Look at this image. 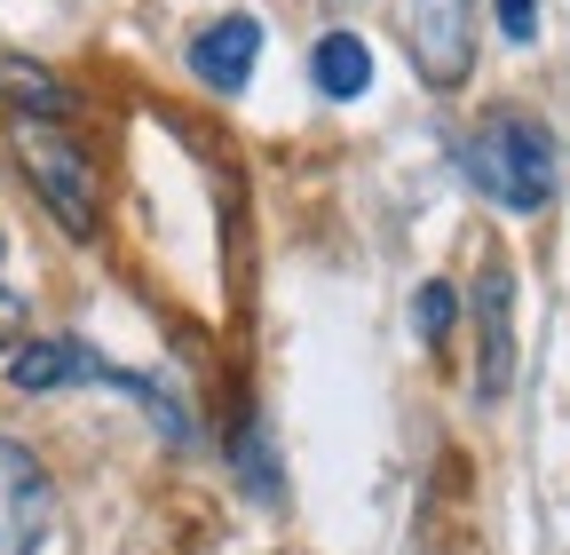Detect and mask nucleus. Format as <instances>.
Segmentation results:
<instances>
[{"mask_svg":"<svg viewBox=\"0 0 570 555\" xmlns=\"http://www.w3.org/2000/svg\"><path fill=\"white\" fill-rule=\"evenodd\" d=\"M460 167H468V183L491 206H508V215H539V206L554 198V175H562L554 135L539 119H515V111L483 119L468 144H460Z\"/></svg>","mask_w":570,"mask_h":555,"instance_id":"obj_1","label":"nucleus"},{"mask_svg":"<svg viewBox=\"0 0 570 555\" xmlns=\"http://www.w3.org/2000/svg\"><path fill=\"white\" fill-rule=\"evenodd\" d=\"M9 144H17V167L24 183L40 191V206L71 231V238H96L104 223V191H96V159L71 144V127L63 119H9Z\"/></svg>","mask_w":570,"mask_h":555,"instance_id":"obj_2","label":"nucleus"},{"mask_svg":"<svg viewBox=\"0 0 570 555\" xmlns=\"http://www.w3.org/2000/svg\"><path fill=\"white\" fill-rule=\"evenodd\" d=\"M404 48L428 88H460L475 64V0H404Z\"/></svg>","mask_w":570,"mask_h":555,"instance_id":"obj_3","label":"nucleus"},{"mask_svg":"<svg viewBox=\"0 0 570 555\" xmlns=\"http://www.w3.org/2000/svg\"><path fill=\"white\" fill-rule=\"evenodd\" d=\"M515 381V278L508 262L475 270V397H508Z\"/></svg>","mask_w":570,"mask_h":555,"instance_id":"obj_4","label":"nucleus"},{"mask_svg":"<svg viewBox=\"0 0 570 555\" xmlns=\"http://www.w3.org/2000/svg\"><path fill=\"white\" fill-rule=\"evenodd\" d=\"M48 468L17 445V437H0V555H32L48 539Z\"/></svg>","mask_w":570,"mask_h":555,"instance_id":"obj_5","label":"nucleus"},{"mask_svg":"<svg viewBox=\"0 0 570 555\" xmlns=\"http://www.w3.org/2000/svg\"><path fill=\"white\" fill-rule=\"evenodd\" d=\"M254 64H262V17H223V25H206L190 40V72L206 88H223V96H238L254 80Z\"/></svg>","mask_w":570,"mask_h":555,"instance_id":"obj_6","label":"nucleus"},{"mask_svg":"<svg viewBox=\"0 0 570 555\" xmlns=\"http://www.w3.org/2000/svg\"><path fill=\"white\" fill-rule=\"evenodd\" d=\"M309 72H317V88L333 96V104H356L373 88V48L356 40V32H325L317 48H309Z\"/></svg>","mask_w":570,"mask_h":555,"instance_id":"obj_7","label":"nucleus"},{"mask_svg":"<svg viewBox=\"0 0 570 555\" xmlns=\"http://www.w3.org/2000/svg\"><path fill=\"white\" fill-rule=\"evenodd\" d=\"M80 373H104L80 341H32V350H17V366H9V381L17 389H32V397H48V389H63V381H80Z\"/></svg>","mask_w":570,"mask_h":555,"instance_id":"obj_8","label":"nucleus"},{"mask_svg":"<svg viewBox=\"0 0 570 555\" xmlns=\"http://www.w3.org/2000/svg\"><path fill=\"white\" fill-rule=\"evenodd\" d=\"M0 96H17V111L24 119H56L71 96H63V80L56 72H40L32 56H0Z\"/></svg>","mask_w":570,"mask_h":555,"instance_id":"obj_9","label":"nucleus"},{"mask_svg":"<svg viewBox=\"0 0 570 555\" xmlns=\"http://www.w3.org/2000/svg\"><path fill=\"white\" fill-rule=\"evenodd\" d=\"M104 381H111L119 397H135L142 412H151V421H159V437H167V445H190V412H183V405H175V397H167V389H159L151 373H104Z\"/></svg>","mask_w":570,"mask_h":555,"instance_id":"obj_10","label":"nucleus"},{"mask_svg":"<svg viewBox=\"0 0 570 555\" xmlns=\"http://www.w3.org/2000/svg\"><path fill=\"white\" fill-rule=\"evenodd\" d=\"M452 318H460V294L444 286V278H428V286L412 294V333H420V341H444Z\"/></svg>","mask_w":570,"mask_h":555,"instance_id":"obj_11","label":"nucleus"},{"mask_svg":"<svg viewBox=\"0 0 570 555\" xmlns=\"http://www.w3.org/2000/svg\"><path fill=\"white\" fill-rule=\"evenodd\" d=\"M238 476H246V493L277 500V452H269V429H238Z\"/></svg>","mask_w":570,"mask_h":555,"instance_id":"obj_12","label":"nucleus"},{"mask_svg":"<svg viewBox=\"0 0 570 555\" xmlns=\"http://www.w3.org/2000/svg\"><path fill=\"white\" fill-rule=\"evenodd\" d=\"M491 17H499V32H508L515 48L539 40V0H491Z\"/></svg>","mask_w":570,"mask_h":555,"instance_id":"obj_13","label":"nucleus"},{"mask_svg":"<svg viewBox=\"0 0 570 555\" xmlns=\"http://www.w3.org/2000/svg\"><path fill=\"white\" fill-rule=\"evenodd\" d=\"M17 325H24V302H17V294H0V341H9Z\"/></svg>","mask_w":570,"mask_h":555,"instance_id":"obj_14","label":"nucleus"}]
</instances>
